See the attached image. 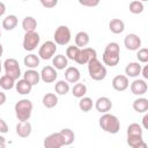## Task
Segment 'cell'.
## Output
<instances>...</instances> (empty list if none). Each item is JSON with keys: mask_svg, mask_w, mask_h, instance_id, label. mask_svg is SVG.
<instances>
[{"mask_svg": "<svg viewBox=\"0 0 148 148\" xmlns=\"http://www.w3.org/2000/svg\"><path fill=\"white\" fill-rule=\"evenodd\" d=\"M99 126L104 132L110 134H116L120 130V121L114 114L105 112L99 118Z\"/></svg>", "mask_w": 148, "mask_h": 148, "instance_id": "2", "label": "cell"}, {"mask_svg": "<svg viewBox=\"0 0 148 148\" xmlns=\"http://www.w3.org/2000/svg\"><path fill=\"white\" fill-rule=\"evenodd\" d=\"M54 91L58 94V95H66L68 91H69V84L67 81H64V80H60L56 83L54 86Z\"/></svg>", "mask_w": 148, "mask_h": 148, "instance_id": "32", "label": "cell"}, {"mask_svg": "<svg viewBox=\"0 0 148 148\" xmlns=\"http://www.w3.org/2000/svg\"><path fill=\"white\" fill-rule=\"evenodd\" d=\"M92 105H94V103H92V99L90 97L83 96V97H81V99L79 102V108L83 112H89L92 109Z\"/></svg>", "mask_w": 148, "mask_h": 148, "instance_id": "33", "label": "cell"}, {"mask_svg": "<svg viewBox=\"0 0 148 148\" xmlns=\"http://www.w3.org/2000/svg\"><path fill=\"white\" fill-rule=\"evenodd\" d=\"M124 45L126 46L127 50L130 51H136L141 46V39L138 35L135 34H128L124 38Z\"/></svg>", "mask_w": 148, "mask_h": 148, "instance_id": "11", "label": "cell"}, {"mask_svg": "<svg viewBox=\"0 0 148 148\" xmlns=\"http://www.w3.org/2000/svg\"><path fill=\"white\" fill-rule=\"evenodd\" d=\"M31 131H32V127H31V124L28 120L20 121L16 125V134L20 138H28L31 134Z\"/></svg>", "mask_w": 148, "mask_h": 148, "instance_id": "15", "label": "cell"}, {"mask_svg": "<svg viewBox=\"0 0 148 148\" xmlns=\"http://www.w3.org/2000/svg\"><path fill=\"white\" fill-rule=\"evenodd\" d=\"M95 57H97V53H96V51L94 49H91V47H82V49H80V52H79L75 61L77 64H80V65H86V64H88V61L90 59H92Z\"/></svg>", "mask_w": 148, "mask_h": 148, "instance_id": "10", "label": "cell"}, {"mask_svg": "<svg viewBox=\"0 0 148 148\" xmlns=\"http://www.w3.org/2000/svg\"><path fill=\"white\" fill-rule=\"evenodd\" d=\"M1 65H2V64H1V61H0V73H1V67H2Z\"/></svg>", "mask_w": 148, "mask_h": 148, "instance_id": "48", "label": "cell"}, {"mask_svg": "<svg viewBox=\"0 0 148 148\" xmlns=\"http://www.w3.org/2000/svg\"><path fill=\"white\" fill-rule=\"evenodd\" d=\"M140 74H142V76H143V79L146 80V79H148V66L146 65L143 68H141V73Z\"/></svg>", "mask_w": 148, "mask_h": 148, "instance_id": "42", "label": "cell"}, {"mask_svg": "<svg viewBox=\"0 0 148 148\" xmlns=\"http://www.w3.org/2000/svg\"><path fill=\"white\" fill-rule=\"evenodd\" d=\"M103 62L110 67H114L119 64L120 60V47L116 42H111L105 46V50L102 56Z\"/></svg>", "mask_w": 148, "mask_h": 148, "instance_id": "1", "label": "cell"}, {"mask_svg": "<svg viewBox=\"0 0 148 148\" xmlns=\"http://www.w3.org/2000/svg\"><path fill=\"white\" fill-rule=\"evenodd\" d=\"M52 65H53V67H54L56 69H59V71L65 69V68L67 67V65H68V59H67V57L64 56V54H58V56H56V57L53 58Z\"/></svg>", "mask_w": 148, "mask_h": 148, "instance_id": "24", "label": "cell"}, {"mask_svg": "<svg viewBox=\"0 0 148 148\" xmlns=\"http://www.w3.org/2000/svg\"><path fill=\"white\" fill-rule=\"evenodd\" d=\"M17 17L15 15H8L2 20V28L6 30H13L17 25Z\"/></svg>", "mask_w": 148, "mask_h": 148, "instance_id": "28", "label": "cell"}, {"mask_svg": "<svg viewBox=\"0 0 148 148\" xmlns=\"http://www.w3.org/2000/svg\"><path fill=\"white\" fill-rule=\"evenodd\" d=\"M5 146H6V140H5L3 136L0 135V148H3Z\"/></svg>", "mask_w": 148, "mask_h": 148, "instance_id": "46", "label": "cell"}, {"mask_svg": "<svg viewBox=\"0 0 148 148\" xmlns=\"http://www.w3.org/2000/svg\"><path fill=\"white\" fill-rule=\"evenodd\" d=\"M3 68H5L6 75L10 76L15 81L20 79V76H21V68H20L18 61L16 59H14V58L6 59L5 62H3Z\"/></svg>", "mask_w": 148, "mask_h": 148, "instance_id": "5", "label": "cell"}, {"mask_svg": "<svg viewBox=\"0 0 148 148\" xmlns=\"http://www.w3.org/2000/svg\"><path fill=\"white\" fill-rule=\"evenodd\" d=\"M40 37L36 31H27L23 37V49L25 51H34L39 44Z\"/></svg>", "mask_w": 148, "mask_h": 148, "instance_id": "7", "label": "cell"}, {"mask_svg": "<svg viewBox=\"0 0 148 148\" xmlns=\"http://www.w3.org/2000/svg\"><path fill=\"white\" fill-rule=\"evenodd\" d=\"M23 1H27V0H23Z\"/></svg>", "mask_w": 148, "mask_h": 148, "instance_id": "51", "label": "cell"}, {"mask_svg": "<svg viewBox=\"0 0 148 148\" xmlns=\"http://www.w3.org/2000/svg\"><path fill=\"white\" fill-rule=\"evenodd\" d=\"M133 109L138 113H146L148 111V99L145 97L136 98L133 102Z\"/></svg>", "mask_w": 148, "mask_h": 148, "instance_id": "22", "label": "cell"}, {"mask_svg": "<svg viewBox=\"0 0 148 148\" xmlns=\"http://www.w3.org/2000/svg\"><path fill=\"white\" fill-rule=\"evenodd\" d=\"M130 82H128V76L126 75H117L112 80V87L117 91H124L128 88Z\"/></svg>", "mask_w": 148, "mask_h": 148, "instance_id": "13", "label": "cell"}, {"mask_svg": "<svg viewBox=\"0 0 148 148\" xmlns=\"http://www.w3.org/2000/svg\"><path fill=\"white\" fill-rule=\"evenodd\" d=\"M88 72L89 75L92 80L95 81H102L105 79L106 76V68L104 65H102V62L97 59V57L90 59L88 61Z\"/></svg>", "mask_w": 148, "mask_h": 148, "instance_id": "3", "label": "cell"}, {"mask_svg": "<svg viewBox=\"0 0 148 148\" xmlns=\"http://www.w3.org/2000/svg\"><path fill=\"white\" fill-rule=\"evenodd\" d=\"M2 52H3V49H2V45L0 44V58H1V56H2Z\"/></svg>", "mask_w": 148, "mask_h": 148, "instance_id": "47", "label": "cell"}, {"mask_svg": "<svg viewBox=\"0 0 148 148\" xmlns=\"http://www.w3.org/2000/svg\"><path fill=\"white\" fill-rule=\"evenodd\" d=\"M22 28L23 30L27 31H35V29L37 28V21L35 17L32 16H25L22 21Z\"/></svg>", "mask_w": 148, "mask_h": 148, "instance_id": "26", "label": "cell"}, {"mask_svg": "<svg viewBox=\"0 0 148 148\" xmlns=\"http://www.w3.org/2000/svg\"><path fill=\"white\" fill-rule=\"evenodd\" d=\"M43 145H44L45 148H60V147H62L64 146V140H62V136H61L60 132L52 133V134L47 135L44 139Z\"/></svg>", "mask_w": 148, "mask_h": 148, "instance_id": "9", "label": "cell"}, {"mask_svg": "<svg viewBox=\"0 0 148 148\" xmlns=\"http://www.w3.org/2000/svg\"><path fill=\"white\" fill-rule=\"evenodd\" d=\"M81 77V74H80V71L74 67V66H71V67H67L66 71H65V79L67 82L69 83H76L79 82Z\"/></svg>", "mask_w": 148, "mask_h": 148, "instance_id": "17", "label": "cell"}, {"mask_svg": "<svg viewBox=\"0 0 148 148\" xmlns=\"http://www.w3.org/2000/svg\"><path fill=\"white\" fill-rule=\"evenodd\" d=\"M15 86V80L12 79L10 76L8 75H2L0 77V87L3 89V90H10L13 87Z\"/></svg>", "mask_w": 148, "mask_h": 148, "instance_id": "31", "label": "cell"}, {"mask_svg": "<svg viewBox=\"0 0 148 148\" xmlns=\"http://www.w3.org/2000/svg\"><path fill=\"white\" fill-rule=\"evenodd\" d=\"M60 134H61L62 140H64V146H69L74 142L75 134L71 128H62L60 131Z\"/></svg>", "mask_w": 148, "mask_h": 148, "instance_id": "27", "label": "cell"}, {"mask_svg": "<svg viewBox=\"0 0 148 148\" xmlns=\"http://www.w3.org/2000/svg\"><path fill=\"white\" fill-rule=\"evenodd\" d=\"M39 2L42 3V6H43L44 8L51 9V8H53V7L57 6L58 0H39Z\"/></svg>", "mask_w": 148, "mask_h": 148, "instance_id": "40", "label": "cell"}, {"mask_svg": "<svg viewBox=\"0 0 148 148\" xmlns=\"http://www.w3.org/2000/svg\"><path fill=\"white\" fill-rule=\"evenodd\" d=\"M141 68L142 67L139 62H130L125 67V74L126 76H130V77H136L140 75Z\"/></svg>", "mask_w": 148, "mask_h": 148, "instance_id": "20", "label": "cell"}, {"mask_svg": "<svg viewBox=\"0 0 148 148\" xmlns=\"http://www.w3.org/2000/svg\"><path fill=\"white\" fill-rule=\"evenodd\" d=\"M142 127L136 123H133L127 127V135H142Z\"/></svg>", "mask_w": 148, "mask_h": 148, "instance_id": "36", "label": "cell"}, {"mask_svg": "<svg viewBox=\"0 0 148 148\" xmlns=\"http://www.w3.org/2000/svg\"><path fill=\"white\" fill-rule=\"evenodd\" d=\"M56 51H57V44L52 40H46L39 47L38 57L43 60H47V59H51L54 56Z\"/></svg>", "mask_w": 148, "mask_h": 148, "instance_id": "8", "label": "cell"}, {"mask_svg": "<svg viewBox=\"0 0 148 148\" xmlns=\"http://www.w3.org/2000/svg\"><path fill=\"white\" fill-rule=\"evenodd\" d=\"M43 105L47 109H52L58 104V97L53 92H47L43 96Z\"/></svg>", "mask_w": 148, "mask_h": 148, "instance_id": "25", "label": "cell"}, {"mask_svg": "<svg viewBox=\"0 0 148 148\" xmlns=\"http://www.w3.org/2000/svg\"><path fill=\"white\" fill-rule=\"evenodd\" d=\"M8 132V125L7 123L0 118V133H7Z\"/></svg>", "mask_w": 148, "mask_h": 148, "instance_id": "41", "label": "cell"}, {"mask_svg": "<svg viewBox=\"0 0 148 148\" xmlns=\"http://www.w3.org/2000/svg\"><path fill=\"white\" fill-rule=\"evenodd\" d=\"M87 92V87L84 83H75L73 89H72V94L74 97H77V98H81L86 95Z\"/></svg>", "mask_w": 148, "mask_h": 148, "instance_id": "34", "label": "cell"}, {"mask_svg": "<svg viewBox=\"0 0 148 148\" xmlns=\"http://www.w3.org/2000/svg\"><path fill=\"white\" fill-rule=\"evenodd\" d=\"M5 12H6V5L0 1V16H2L5 14Z\"/></svg>", "mask_w": 148, "mask_h": 148, "instance_id": "45", "label": "cell"}, {"mask_svg": "<svg viewBox=\"0 0 148 148\" xmlns=\"http://www.w3.org/2000/svg\"><path fill=\"white\" fill-rule=\"evenodd\" d=\"M0 37H1V31H0Z\"/></svg>", "mask_w": 148, "mask_h": 148, "instance_id": "50", "label": "cell"}, {"mask_svg": "<svg viewBox=\"0 0 148 148\" xmlns=\"http://www.w3.org/2000/svg\"><path fill=\"white\" fill-rule=\"evenodd\" d=\"M39 74H40V79L45 83H52L58 77V73H57L56 68L52 67V66H45V67H43V69H42V72Z\"/></svg>", "mask_w": 148, "mask_h": 148, "instance_id": "12", "label": "cell"}, {"mask_svg": "<svg viewBox=\"0 0 148 148\" xmlns=\"http://www.w3.org/2000/svg\"><path fill=\"white\" fill-rule=\"evenodd\" d=\"M142 125H143V127L147 130L148 128V114L146 113L145 116H143V118H142Z\"/></svg>", "mask_w": 148, "mask_h": 148, "instance_id": "43", "label": "cell"}, {"mask_svg": "<svg viewBox=\"0 0 148 148\" xmlns=\"http://www.w3.org/2000/svg\"><path fill=\"white\" fill-rule=\"evenodd\" d=\"M136 58L140 62L146 64L148 61V49L143 47V49H139L138 53H136Z\"/></svg>", "mask_w": 148, "mask_h": 148, "instance_id": "38", "label": "cell"}, {"mask_svg": "<svg viewBox=\"0 0 148 148\" xmlns=\"http://www.w3.org/2000/svg\"><path fill=\"white\" fill-rule=\"evenodd\" d=\"M32 102L29 99H20L16 104H15V114L16 118L20 121H24V120H29V118L31 117V112H32Z\"/></svg>", "mask_w": 148, "mask_h": 148, "instance_id": "4", "label": "cell"}, {"mask_svg": "<svg viewBox=\"0 0 148 148\" xmlns=\"http://www.w3.org/2000/svg\"><path fill=\"white\" fill-rule=\"evenodd\" d=\"M109 29L111 32L118 35V34H121L125 29V23L120 20V18H113L110 21L109 23Z\"/></svg>", "mask_w": 148, "mask_h": 148, "instance_id": "23", "label": "cell"}, {"mask_svg": "<svg viewBox=\"0 0 148 148\" xmlns=\"http://www.w3.org/2000/svg\"><path fill=\"white\" fill-rule=\"evenodd\" d=\"M15 88H16V91H17L20 95H28V94L31 92L32 84H30L27 80L21 79V80H18V81L15 83Z\"/></svg>", "mask_w": 148, "mask_h": 148, "instance_id": "21", "label": "cell"}, {"mask_svg": "<svg viewBox=\"0 0 148 148\" xmlns=\"http://www.w3.org/2000/svg\"><path fill=\"white\" fill-rule=\"evenodd\" d=\"M23 79L27 80L30 84L36 86V84H38V82H39V80H40V74H39L37 71H35V68H29V69H27V71L24 72Z\"/></svg>", "mask_w": 148, "mask_h": 148, "instance_id": "18", "label": "cell"}, {"mask_svg": "<svg viewBox=\"0 0 148 148\" xmlns=\"http://www.w3.org/2000/svg\"><path fill=\"white\" fill-rule=\"evenodd\" d=\"M140 1H148V0H140Z\"/></svg>", "mask_w": 148, "mask_h": 148, "instance_id": "49", "label": "cell"}, {"mask_svg": "<svg viewBox=\"0 0 148 148\" xmlns=\"http://www.w3.org/2000/svg\"><path fill=\"white\" fill-rule=\"evenodd\" d=\"M101 0H79V3L84 7H96L98 6Z\"/></svg>", "mask_w": 148, "mask_h": 148, "instance_id": "39", "label": "cell"}, {"mask_svg": "<svg viewBox=\"0 0 148 148\" xmlns=\"http://www.w3.org/2000/svg\"><path fill=\"white\" fill-rule=\"evenodd\" d=\"M130 12L132 14H141L145 9V6H143V2L140 1V0H134L130 3Z\"/></svg>", "mask_w": 148, "mask_h": 148, "instance_id": "35", "label": "cell"}, {"mask_svg": "<svg viewBox=\"0 0 148 148\" xmlns=\"http://www.w3.org/2000/svg\"><path fill=\"white\" fill-rule=\"evenodd\" d=\"M39 61H40L39 60V57L36 56V54H34V53L25 56L24 59H23V62H24V65L28 68H36V67H38Z\"/></svg>", "mask_w": 148, "mask_h": 148, "instance_id": "30", "label": "cell"}, {"mask_svg": "<svg viewBox=\"0 0 148 148\" xmlns=\"http://www.w3.org/2000/svg\"><path fill=\"white\" fill-rule=\"evenodd\" d=\"M131 91L134 95L141 96L147 92V83L145 80H134L131 83Z\"/></svg>", "mask_w": 148, "mask_h": 148, "instance_id": "16", "label": "cell"}, {"mask_svg": "<svg viewBox=\"0 0 148 148\" xmlns=\"http://www.w3.org/2000/svg\"><path fill=\"white\" fill-rule=\"evenodd\" d=\"M6 95H5V92H2V91H0V105H2V104H5V102H6Z\"/></svg>", "mask_w": 148, "mask_h": 148, "instance_id": "44", "label": "cell"}, {"mask_svg": "<svg viewBox=\"0 0 148 148\" xmlns=\"http://www.w3.org/2000/svg\"><path fill=\"white\" fill-rule=\"evenodd\" d=\"M127 145L132 148H147L142 135H127Z\"/></svg>", "mask_w": 148, "mask_h": 148, "instance_id": "19", "label": "cell"}, {"mask_svg": "<svg viewBox=\"0 0 148 148\" xmlns=\"http://www.w3.org/2000/svg\"><path fill=\"white\" fill-rule=\"evenodd\" d=\"M89 35L86 31H80L75 36V45L79 47H84L89 43Z\"/></svg>", "mask_w": 148, "mask_h": 148, "instance_id": "29", "label": "cell"}, {"mask_svg": "<svg viewBox=\"0 0 148 148\" xmlns=\"http://www.w3.org/2000/svg\"><path fill=\"white\" fill-rule=\"evenodd\" d=\"M95 108H96V110H97L98 112L105 113V112H108V111L111 110V108H112V102H111V99H110L109 97L102 96V97H99V98L96 101Z\"/></svg>", "mask_w": 148, "mask_h": 148, "instance_id": "14", "label": "cell"}, {"mask_svg": "<svg viewBox=\"0 0 148 148\" xmlns=\"http://www.w3.org/2000/svg\"><path fill=\"white\" fill-rule=\"evenodd\" d=\"M79 52H80V47L79 46H76V45L75 46L74 45L68 46L67 50H66V57H67V59H71V60H74L75 61Z\"/></svg>", "mask_w": 148, "mask_h": 148, "instance_id": "37", "label": "cell"}, {"mask_svg": "<svg viewBox=\"0 0 148 148\" xmlns=\"http://www.w3.org/2000/svg\"><path fill=\"white\" fill-rule=\"evenodd\" d=\"M71 30L67 25H59L56 31H54V35H53V38H54V43L58 44V45H66L69 43L71 40Z\"/></svg>", "mask_w": 148, "mask_h": 148, "instance_id": "6", "label": "cell"}]
</instances>
